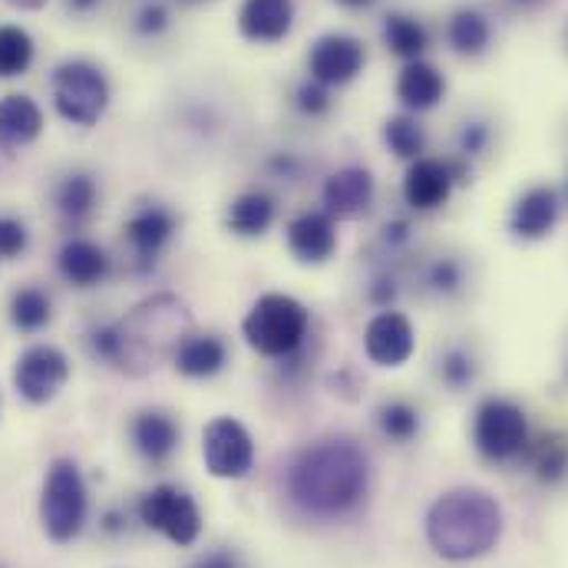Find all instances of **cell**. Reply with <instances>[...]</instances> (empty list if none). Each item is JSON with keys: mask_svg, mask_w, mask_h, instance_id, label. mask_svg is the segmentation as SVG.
Instances as JSON below:
<instances>
[{"mask_svg": "<svg viewBox=\"0 0 568 568\" xmlns=\"http://www.w3.org/2000/svg\"><path fill=\"white\" fill-rule=\"evenodd\" d=\"M97 205V182L87 172H73L57 185V209L67 222H83Z\"/></svg>", "mask_w": 568, "mask_h": 568, "instance_id": "cell-29", "label": "cell"}, {"mask_svg": "<svg viewBox=\"0 0 568 568\" xmlns=\"http://www.w3.org/2000/svg\"><path fill=\"white\" fill-rule=\"evenodd\" d=\"M33 63V37L17 23H0V80L23 77Z\"/></svg>", "mask_w": 568, "mask_h": 568, "instance_id": "cell-28", "label": "cell"}, {"mask_svg": "<svg viewBox=\"0 0 568 568\" xmlns=\"http://www.w3.org/2000/svg\"><path fill=\"white\" fill-rule=\"evenodd\" d=\"M169 27V7L162 0H149L142 3L140 13H136V30L142 37H155Z\"/></svg>", "mask_w": 568, "mask_h": 568, "instance_id": "cell-37", "label": "cell"}, {"mask_svg": "<svg viewBox=\"0 0 568 568\" xmlns=\"http://www.w3.org/2000/svg\"><path fill=\"white\" fill-rule=\"evenodd\" d=\"M287 252L301 265H324L337 252V229L324 209L301 212L287 222Z\"/></svg>", "mask_w": 568, "mask_h": 568, "instance_id": "cell-16", "label": "cell"}, {"mask_svg": "<svg viewBox=\"0 0 568 568\" xmlns=\"http://www.w3.org/2000/svg\"><path fill=\"white\" fill-rule=\"evenodd\" d=\"M503 506L476 486L443 493L426 513V542L446 562H473L493 552L503 539Z\"/></svg>", "mask_w": 568, "mask_h": 568, "instance_id": "cell-2", "label": "cell"}, {"mask_svg": "<svg viewBox=\"0 0 568 568\" xmlns=\"http://www.w3.org/2000/svg\"><path fill=\"white\" fill-rule=\"evenodd\" d=\"M140 519L145 529L162 532L172 546H195L202 536V509L179 486H155L140 499Z\"/></svg>", "mask_w": 568, "mask_h": 568, "instance_id": "cell-8", "label": "cell"}, {"mask_svg": "<svg viewBox=\"0 0 568 568\" xmlns=\"http://www.w3.org/2000/svg\"><path fill=\"white\" fill-rule=\"evenodd\" d=\"M424 287L436 297H456L466 287V265L456 255H436L424 268Z\"/></svg>", "mask_w": 568, "mask_h": 568, "instance_id": "cell-31", "label": "cell"}, {"mask_svg": "<svg viewBox=\"0 0 568 568\" xmlns=\"http://www.w3.org/2000/svg\"><path fill=\"white\" fill-rule=\"evenodd\" d=\"M116 327L113 367L126 374H145L159 357L175 354V347L192 334V311L175 294H152L136 304Z\"/></svg>", "mask_w": 568, "mask_h": 568, "instance_id": "cell-3", "label": "cell"}, {"mask_svg": "<svg viewBox=\"0 0 568 568\" xmlns=\"http://www.w3.org/2000/svg\"><path fill=\"white\" fill-rule=\"evenodd\" d=\"M67 381H70V361L53 344H33L13 364V387L33 407L50 404L67 387Z\"/></svg>", "mask_w": 568, "mask_h": 568, "instance_id": "cell-10", "label": "cell"}, {"mask_svg": "<svg viewBox=\"0 0 568 568\" xmlns=\"http://www.w3.org/2000/svg\"><path fill=\"white\" fill-rule=\"evenodd\" d=\"M50 317H53V304H50L47 291H40V287H20V291H13V297H10V321H13L17 331L33 334L40 327H47Z\"/></svg>", "mask_w": 568, "mask_h": 568, "instance_id": "cell-30", "label": "cell"}, {"mask_svg": "<svg viewBox=\"0 0 568 568\" xmlns=\"http://www.w3.org/2000/svg\"><path fill=\"white\" fill-rule=\"evenodd\" d=\"M97 3H100V0H70V7H73V10H80V13H87V10H93Z\"/></svg>", "mask_w": 568, "mask_h": 568, "instance_id": "cell-45", "label": "cell"}, {"mask_svg": "<svg viewBox=\"0 0 568 568\" xmlns=\"http://www.w3.org/2000/svg\"><path fill=\"white\" fill-rule=\"evenodd\" d=\"M192 568H242V566H239V559H235L229 549H215V552L202 556V559H199Z\"/></svg>", "mask_w": 568, "mask_h": 568, "instance_id": "cell-42", "label": "cell"}, {"mask_svg": "<svg viewBox=\"0 0 568 568\" xmlns=\"http://www.w3.org/2000/svg\"><path fill=\"white\" fill-rule=\"evenodd\" d=\"M294 106H297V113H304V116H311V120H317V116H324L327 110H331V87H324V83H317V80H304V83H297V90H294Z\"/></svg>", "mask_w": 568, "mask_h": 568, "instance_id": "cell-35", "label": "cell"}, {"mask_svg": "<svg viewBox=\"0 0 568 568\" xmlns=\"http://www.w3.org/2000/svg\"><path fill=\"white\" fill-rule=\"evenodd\" d=\"M566 374H568V354H566Z\"/></svg>", "mask_w": 568, "mask_h": 568, "instance_id": "cell-47", "label": "cell"}, {"mask_svg": "<svg viewBox=\"0 0 568 568\" xmlns=\"http://www.w3.org/2000/svg\"><path fill=\"white\" fill-rule=\"evenodd\" d=\"M410 239H414V225H410L407 219H390V222L381 229V248H384L387 255L404 252V248L410 245Z\"/></svg>", "mask_w": 568, "mask_h": 568, "instance_id": "cell-38", "label": "cell"}, {"mask_svg": "<svg viewBox=\"0 0 568 568\" xmlns=\"http://www.w3.org/2000/svg\"><path fill=\"white\" fill-rule=\"evenodd\" d=\"M294 27V0H245L239 30L252 43H282Z\"/></svg>", "mask_w": 568, "mask_h": 568, "instance_id": "cell-18", "label": "cell"}, {"mask_svg": "<svg viewBox=\"0 0 568 568\" xmlns=\"http://www.w3.org/2000/svg\"><path fill=\"white\" fill-rule=\"evenodd\" d=\"M486 142H489V130H486V123H466L463 126V133H459V159H473V155H479L483 149H486Z\"/></svg>", "mask_w": 568, "mask_h": 568, "instance_id": "cell-39", "label": "cell"}, {"mask_svg": "<svg viewBox=\"0 0 568 568\" xmlns=\"http://www.w3.org/2000/svg\"><path fill=\"white\" fill-rule=\"evenodd\" d=\"M337 3H344V7H351V10H364V7H371L374 0H337Z\"/></svg>", "mask_w": 568, "mask_h": 568, "instance_id": "cell-46", "label": "cell"}, {"mask_svg": "<svg viewBox=\"0 0 568 568\" xmlns=\"http://www.w3.org/2000/svg\"><path fill=\"white\" fill-rule=\"evenodd\" d=\"M40 133H43V113L30 97L10 93L0 100V149L3 152H17L30 145Z\"/></svg>", "mask_w": 568, "mask_h": 568, "instance_id": "cell-22", "label": "cell"}, {"mask_svg": "<svg viewBox=\"0 0 568 568\" xmlns=\"http://www.w3.org/2000/svg\"><path fill=\"white\" fill-rule=\"evenodd\" d=\"M384 142H387V149H390L397 159L414 162V159L424 155L426 149L424 126H420L414 116H390V120L384 123Z\"/></svg>", "mask_w": 568, "mask_h": 568, "instance_id": "cell-33", "label": "cell"}, {"mask_svg": "<svg viewBox=\"0 0 568 568\" xmlns=\"http://www.w3.org/2000/svg\"><path fill=\"white\" fill-rule=\"evenodd\" d=\"M377 195V182L371 175V169L364 165H347L337 169L334 175H327L324 189H321V205L334 222H351L361 219Z\"/></svg>", "mask_w": 568, "mask_h": 568, "instance_id": "cell-13", "label": "cell"}, {"mask_svg": "<svg viewBox=\"0 0 568 568\" xmlns=\"http://www.w3.org/2000/svg\"><path fill=\"white\" fill-rule=\"evenodd\" d=\"M364 351L377 367H404L417 351L414 321L400 311H377L364 331Z\"/></svg>", "mask_w": 568, "mask_h": 568, "instance_id": "cell-12", "label": "cell"}, {"mask_svg": "<svg viewBox=\"0 0 568 568\" xmlns=\"http://www.w3.org/2000/svg\"><path fill=\"white\" fill-rule=\"evenodd\" d=\"M123 235L130 242L133 262L140 272H149L159 255L165 252V245L175 235V215L165 205H142L140 212H133L123 225Z\"/></svg>", "mask_w": 568, "mask_h": 568, "instance_id": "cell-14", "label": "cell"}, {"mask_svg": "<svg viewBox=\"0 0 568 568\" xmlns=\"http://www.w3.org/2000/svg\"><path fill=\"white\" fill-rule=\"evenodd\" d=\"M364 43L351 33H324L307 53V77L324 87H347L364 73Z\"/></svg>", "mask_w": 568, "mask_h": 568, "instance_id": "cell-11", "label": "cell"}, {"mask_svg": "<svg viewBox=\"0 0 568 568\" xmlns=\"http://www.w3.org/2000/svg\"><path fill=\"white\" fill-rule=\"evenodd\" d=\"M133 443L149 463H162L179 446V426L162 410H145L133 420Z\"/></svg>", "mask_w": 568, "mask_h": 568, "instance_id": "cell-25", "label": "cell"}, {"mask_svg": "<svg viewBox=\"0 0 568 568\" xmlns=\"http://www.w3.org/2000/svg\"><path fill=\"white\" fill-rule=\"evenodd\" d=\"M453 172L443 159H429L420 155L410 162L407 175H404V202L414 212H436L449 202L453 195Z\"/></svg>", "mask_w": 568, "mask_h": 568, "instance_id": "cell-17", "label": "cell"}, {"mask_svg": "<svg viewBox=\"0 0 568 568\" xmlns=\"http://www.w3.org/2000/svg\"><path fill=\"white\" fill-rule=\"evenodd\" d=\"M10 7H17V10H40L47 0H7Z\"/></svg>", "mask_w": 568, "mask_h": 568, "instance_id": "cell-43", "label": "cell"}, {"mask_svg": "<svg viewBox=\"0 0 568 568\" xmlns=\"http://www.w3.org/2000/svg\"><path fill=\"white\" fill-rule=\"evenodd\" d=\"M446 40L459 57H469V60L483 57L489 50V40H493L489 17L476 7H459L446 23Z\"/></svg>", "mask_w": 568, "mask_h": 568, "instance_id": "cell-24", "label": "cell"}, {"mask_svg": "<svg viewBox=\"0 0 568 568\" xmlns=\"http://www.w3.org/2000/svg\"><path fill=\"white\" fill-rule=\"evenodd\" d=\"M307 334H311V311L297 297L282 291L262 294L242 321L245 344L255 354L278 361L282 367L284 364L294 367V361L304 354Z\"/></svg>", "mask_w": 568, "mask_h": 568, "instance_id": "cell-4", "label": "cell"}, {"mask_svg": "<svg viewBox=\"0 0 568 568\" xmlns=\"http://www.w3.org/2000/svg\"><path fill=\"white\" fill-rule=\"evenodd\" d=\"M367 486L371 459L347 436H331L301 449L287 469V499L317 519L347 516L364 503Z\"/></svg>", "mask_w": 568, "mask_h": 568, "instance_id": "cell-1", "label": "cell"}, {"mask_svg": "<svg viewBox=\"0 0 568 568\" xmlns=\"http://www.w3.org/2000/svg\"><path fill=\"white\" fill-rule=\"evenodd\" d=\"M446 97V77L426 63V60H410L400 77H397V100L404 103V110L410 113H429L439 106V100Z\"/></svg>", "mask_w": 568, "mask_h": 568, "instance_id": "cell-20", "label": "cell"}, {"mask_svg": "<svg viewBox=\"0 0 568 568\" xmlns=\"http://www.w3.org/2000/svg\"><path fill=\"white\" fill-rule=\"evenodd\" d=\"M397 294H400V284L394 275H381V278H374L371 284V291H367V301L377 307V311H390L394 307V301H397Z\"/></svg>", "mask_w": 568, "mask_h": 568, "instance_id": "cell-40", "label": "cell"}, {"mask_svg": "<svg viewBox=\"0 0 568 568\" xmlns=\"http://www.w3.org/2000/svg\"><path fill=\"white\" fill-rule=\"evenodd\" d=\"M479 377V364H476V354L466 347V344H449L436 354V381L443 387H449L453 394L473 387Z\"/></svg>", "mask_w": 568, "mask_h": 568, "instance_id": "cell-27", "label": "cell"}, {"mask_svg": "<svg viewBox=\"0 0 568 568\" xmlns=\"http://www.w3.org/2000/svg\"><path fill=\"white\" fill-rule=\"evenodd\" d=\"M384 43L400 60H420L429 47V30L410 13H387L384 17Z\"/></svg>", "mask_w": 568, "mask_h": 568, "instance_id": "cell-26", "label": "cell"}, {"mask_svg": "<svg viewBox=\"0 0 568 568\" xmlns=\"http://www.w3.org/2000/svg\"><path fill=\"white\" fill-rule=\"evenodd\" d=\"M57 268L63 282H70L73 287H93L110 275V258L90 239H67L57 255Z\"/></svg>", "mask_w": 568, "mask_h": 568, "instance_id": "cell-21", "label": "cell"}, {"mask_svg": "<svg viewBox=\"0 0 568 568\" xmlns=\"http://www.w3.org/2000/svg\"><path fill=\"white\" fill-rule=\"evenodd\" d=\"M275 215H278L275 199L262 189H248L239 199H232L225 212V229L239 239H262L275 225Z\"/></svg>", "mask_w": 568, "mask_h": 568, "instance_id": "cell-23", "label": "cell"}, {"mask_svg": "<svg viewBox=\"0 0 568 568\" xmlns=\"http://www.w3.org/2000/svg\"><path fill=\"white\" fill-rule=\"evenodd\" d=\"M473 443L493 463H509V459L523 456L526 446H529V420H526V410L516 400L486 397L476 407Z\"/></svg>", "mask_w": 568, "mask_h": 568, "instance_id": "cell-7", "label": "cell"}, {"mask_svg": "<svg viewBox=\"0 0 568 568\" xmlns=\"http://www.w3.org/2000/svg\"><path fill=\"white\" fill-rule=\"evenodd\" d=\"M53 106L73 126H97L110 106V80L90 60H67L53 70Z\"/></svg>", "mask_w": 568, "mask_h": 568, "instance_id": "cell-6", "label": "cell"}, {"mask_svg": "<svg viewBox=\"0 0 568 568\" xmlns=\"http://www.w3.org/2000/svg\"><path fill=\"white\" fill-rule=\"evenodd\" d=\"M87 513H90V493L80 466L73 459H57L47 473L43 496H40V523L47 539H53L57 546L73 542L87 526Z\"/></svg>", "mask_w": 568, "mask_h": 568, "instance_id": "cell-5", "label": "cell"}, {"mask_svg": "<svg viewBox=\"0 0 568 568\" xmlns=\"http://www.w3.org/2000/svg\"><path fill=\"white\" fill-rule=\"evenodd\" d=\"M532 469L542 483H562L568 476V439L562 436H546L532 449Z\"/></svg>", "mask_w": 568, "mask_h": 568, "instance_id": "cell-34", "label": "cell"}, {"mask_svg": "<svg viewBox=\"0 0 568 568\" xmlns=\"http://www.w3.org/2000/svg\"><path fill=\"white\" fill-rule=\"evenodd\" d=\"M377 426L390 443H410L420 433V410L410 400H384L377 410Z\"/></svg>", "mask_w": 568, "mask_h": 568, "instance_id": "cell-32", "label": "cell"}, {"mask_svg": "<svg viewBox=\"0 0 568 568\" xmlns=\"http://www.w3.org/2000/svg\"><path fill=\"white\" fill-rule=\"evenodd\" d=\"M301 159L294 155V152H275L272 159H268V172L275 175V179H284V182H294L297 175H301Z\"/></svg>", "mask_w": 568, "mask_h": 568, "instance_id": "cell-41", "label": "cell"}, {"mask_svg": "<svg viewBox=\"0 0 568 568\" xmlns=\"http://www.w3.org/2000/svg\"><path fill=\"white\" fill-rule=\"evenodd\" d=\"M172 361H175V371H179L182 377L209 381V377H215V374L225 371V364H229V347H225V341H222L219 334H195V331H192V334L175 347Z\"/></svg>", "mask_w": 568, "mask_h": 568, "instance_id": "cell-19", "label": "cell"}, {"mask_svg": "<svg viewBox=\"0 0 568 568\" xmlns=\"http://www.w3.org/2000/svg\"><path fill=\"white\" fill-rule=\"evenodd\" d=\"M30 245V232L20 219L0 215V258H17Z\"/></svg>", "mask_w": 568, "mask_h": 568, "instance_id": "cell-36", "label": "cell"}, {"mask_svg": "<svg viewBox=\"0 0 568 568\" xmlns=\"http://www.w3.org/2000/svg\"><path fill=\"white\" fill-rule=\"evenodd\" d=\"M202 459L215 479H245L255 466V439L235 417H215L202 433Z\"/></svg>", "mask_w": 568, "mask_h": 568, "instance_id": "cell-9", "label": "cell"}, {"mask_svg": "<svg viewBox=\"0 0 568 568\" xmlns=\"http://www.w3.org/2000/svg\"><path fill=\"white\" fill-rule=\"evenodd\" d=\"M189 3H195V0H189Z\"/></svg>", "mask_w": 568, "mask_h": 568, "instance_id": "cell-48", "label": "cell"}, {"mask_svg": "<svg viewBox=\"0 0 568 568\" xmlns=\"http://www.w3.org/2000/svg\"><path fill=\"white\" fill-rule=\"evenodd\" d=\"M516 10H539L542 3H549V0H509Z\"/></svg>", "mask_w": 568, "mask_h": 568, "instance_id": "cell-44", "label": "cell"}, {"mask_svg": "<svg viewBox=\"0 0 568 568\" xmlns=\"http://www.w3.org/2000/svg\"><path fill=\"white\" fill-rule=\"evenodd\" d=\"M562 215V199L552 185H536L523 192L509 212V232L519 242H542L556 232Z\"/></svg>", "mask_w": 568, "mask_h": 568, "instance_id": "cell-15", "label": "cell"}]
</instances>
